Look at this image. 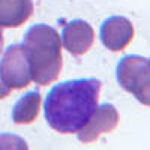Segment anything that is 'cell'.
I'll return each instance as SVG.
<instances>
[{
	"instance_id": "obj_1",
	"label": "cell",
	"mask_w": 150,
	"mask_h": 150,
	"mask_svg": "<svg viewBox=\"0 0 150 150\" xmlns=\"http://www.w3.org/2000/svg\"><path fill=\"white\" fill-rule=\"evenodd\" d=\"M101 81L80 78L56 84L45 98L44 112L50 128L60 134H77L99 104Z\"/></svg>"
},
{
	"instance_id": "obj_2",
	"label": "cell",
	"mask_w": 150,
	"mask_h": 150,
	"mask_svg": "<svg viewBox=\"0 0 150 150\" xmlns=\"http://www.w3.org/2000/svg\"><path fill=\"white\" fill-rule=\"evenodd\" d=\"M23 47L29 59L32 81L38 86L54 83L62 71V39L47 24H35L24 33Z\"/></svg>"
},
{
	"instance_id": "obj_3",
	"label": "cell",
	"mask_w": 150,
	"mask_h": 150,
	"mask_svg": "<svg viewBox=\"0 0 150 150\" xmlns=\"http://www.w3.org/2000/svg\"><path fill=\"white\" fill-rule=\"evenodd\" d=\"M117 83L140 104L150 107V60L143 56L123 57L116 69Z\"/></svg>"
},
{
	"instance_id": "obj_4",
	"label": "cell",
	"mask_w": 150,
	"mask_h": 150,
	"mask_svg": "<svg viewBox=\"0 0 150 150\" xmlns=\"http://www.w3.org/2000/svg\"><path fill=\"white\" fill-rule=\"evenodd\" d=\"M0 78L11 90H20L32 83V72L26 50L20 44L6 48L0 60Z\"/></svg>"
},
{
	"instance_id": "obj_5",
	"label": "cell",
	"mask_w": 150,
	"mask_h": 150,
	"mask_svg": "<svg viewBox=\"0 0 150 150\" xmlns=\"http://www.w3.org/2000/svg\"><path fill=\"white\" fill-rule=\"evenodd\" d=\"M119 111L112 104L98 105L89 122L77 132L78 140L84 144H90L96 141L101 135L114 131L119 125Z\"/></svg>"
},
{
	"instance_id": "obj_6",
	"label": "cell",
	"mask_w": 150,
	"mask_h": 150,
	"mask_svg": "<svg viewBox=\"0 0 150 150\" xmlns=\"http://www.w3.org/2000/svg\"><path fill=\"white\" fill-rule=\"evenodd\" d=\"M62 45L74 56L86 54L95 44V32L84 20H72L66 23L62 30Z\"/></svg>"
},
{
	"instance_id": "obj_7",
	"label": "cell",
	"mask_w": 150,
	"mask_h": 150,
	"mask_svg": "<svg viewBox=\"0 0 150 150\" xmlns=\"http://www.w3.org/2000/svg\"><path fill=\"white\" fill-rule=\"evenodd\" d=\"M134 39V26L126 17L114 15L101 26V41L110 51H123Z\"/></svg>"
},
{
	"instance_id": "obj_8",
	"label": "cell",
	"mask_w": 150,
	"mask_h": 150,
	"mask_svg": "<svg viewBox=\"0 0 150 150\" xmlns=\"http://www.w3.org/2000/svg\"><path fill=\"white\" fill-rule=\"evenodd\" d=\"M33 14L32 0H0V27L15 29Z\"/></svg>"
},
{
	"instance_id": "obj_9",
	"label": "cell",
	"mask_w": 150,
	"mask_h": 150,
	"mask_svg": "<svg viewBox=\"0 0 150 150\" xmlns=\"http://www.w3.org/2000/svg\"><path fill=\"white\" fill-rule=\"evenodd\" d=\"M42 96L38 90L29 92L21 96L12 110V120L15 125H30L39 116Z\"/></svg>"
},
{
	"instance_id": "obj_10",
	"label": "cell",
	"mask_w": 150,
	"mask_h": 150,
	"mask_svg": "<svg viewBox=\"0 0 150 150\" xmlns=\"http://www.w3.org/2000/svg\"><path fill=\"white\" fill-rule=\"evenodd\" d=\"M0 149H27V144L17 135L2 134L0 135Z\"/></svg>"
},
{
	"instance_id": "obj_11",
	"label": "cell",
	"mask_w": 150,
	"mask_h": 150,
	"mask_svg": "<svg viewBox=\"0 0 150 150\" xmlns=\"http://www.w3.org/2000/svg\"><path fill=\"white\" fill-rule=\"evenodd\" d=\"M11 95V89L3 83V80L0 78V99H5Z\"/></svg>"
},
{
	"instance_id": "obj_12",
	"label": "cell",
	"mask_w": 150,
	"mask_h": 150,
	"mask_svg": "<svg viewBox=\"0 0 150 150\" xmlns=\"http://www.w3.org/2000/svg\"><path fill=\"white\" fill-rule=\"evenodd\" d=\"M3 44H5V39H3V32H2V27H0V54L3 51Z\"/></svg>"
},
{
	"instance_id": "obj_13",
	"label": "cell",
	"mask_w": 150,
	"mask_h": 150,
	"mask_svg": "<svg viewBox=\"0 0 150 150\" xmlns=\"http://www.w3.org/2000/svg\"><path fill=\"white\" fill-rule=\"evenodd\" d=\"M149 60H150V59H149Z\"/></svg>"
}]
</instances>
